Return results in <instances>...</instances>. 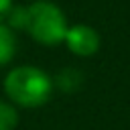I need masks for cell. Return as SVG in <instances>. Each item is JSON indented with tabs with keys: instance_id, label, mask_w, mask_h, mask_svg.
<instances>
[{
	"instance_id": "6da1fadb",
	"label": "cell",
	"mask_w": 130,
	"mask_h": 130,
	"mask_svg": "<svg viewBox=\"0 0 130 130\" xmlns=\"http://www.w3.org/2000/svg\"><path fill=\"white\" fill-rule=\"evenodd\" d=\"M12 24L24 28L37 43L55 47L65 41L67 35V18L65 14L51 2H37L28 8H18L16 12L10 10Z\"/></svg>"
},
{
	"instance_id": "7a4b0ae2",
	"label": "cell",
	"mask_w": 130,
	"mask_h": 130,
	"mask_svg": "<svg viewBox=\"0 0 130 130\" xmlns=\"http://www.w3.org/2000/svg\"><path fill=\"white\" fill-rule=\"evenodd\" d=\"M53 83L49 75L30 65L14 67L6 79H4V91L12 100V104H18L22 108H39L51 98Z\"/></svg>"
},
{
	"instance_id": "3957f363",
	"label": "cell",
	"mask_w": 130,
	"mask_h": 130,
	"mask_svg": "<svg viewBox=\"0 0 130 130\" xmlns=\"http://www.w3.org/2000/svg\"><path fill=\"white\" fill-rule=\"evenodd\" d=\"M65 45L69 47L71 53L79 57H91L100 49V35L95 28L87 24H75L67 28L65 35Z\"/></svg>"
},
{
	"instance_id": "277c9868",
	"label": "cell",
	"mask_w": 130,
	"mask_h": 130,
	"mask_svg": "<svg viewBox=\"0 0 130 130\" xmlns=\"http://www.w3.org/2000/svg\"><path fill=\"white\" fill-rule=\"evenodd\" d=\"M14 53H16V37L8 24L0 22V65L10 63Z\"/></svg>"
},
{
	"instance_id": "5b68a950",
	"label": "cell",
	"mask_w": 130,
	"mask_h": 130,
	"mask_svg": "<svg viewBox=\"0 0 130 130\" xmlns=\"http://www.w3.org/2000/svg\"><path fill=\"white\" fill-rule=\"evenodd\" d=\"M18 124V112L12 104L0 100V130H14Z\"/></svg>"
},
{
	"instance_id": "8992f818",
	"label": "cell",
	"mask_w": 130,
	"mask_h": 130,
	"mask_svg": "<svg viewBox=\"0 0 130 130\" xmlns=\"http://www.w3.org/2000/svg\"><path fill=\"white\" fill-rule=\"evenodd\" d=\"M10 10H12V0H0V22L8 18Z\"/></svg>"
}]
</instances>
